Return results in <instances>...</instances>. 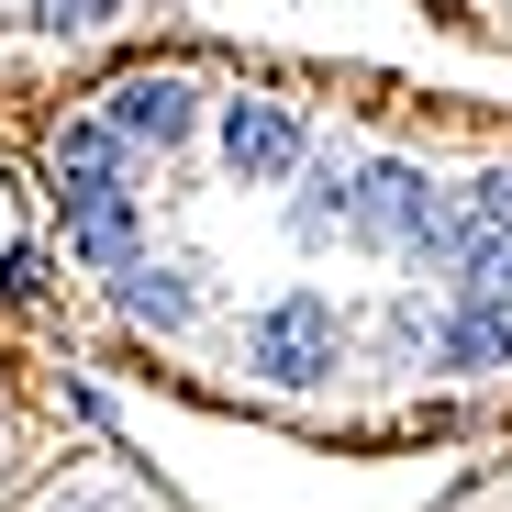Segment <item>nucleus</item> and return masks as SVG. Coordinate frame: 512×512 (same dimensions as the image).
<instances>
[{"label": "nucleus", "mask_w": 512, "mask_h": 512, "mask_svg": "<svg viewBox=\"0 0 512 512\" xmlns=\"http://www.w3.org/2000/svg\"><path fill=\"white\" fill-rule=\"evenodd\" d=\"M245 368H256V379H279V390L334 379V368H346V312H334V301H312V290L268 301V312L245 323Z\"/></svg>", "instance_id": "f257e3e1"}, {"label": "nucleus", "mask_w": 512, "mask_h": 512, "mask_svg": "<svg viewBox=\"0 0 512 512\" xmlns=\"http://www.w3.org/2000/svg\"><path fill=\"white\" fill-rule=\"evenodd\" d=\"M223 156H234V179H290V167L312 156V123L279 112V101H234L223 112Z\"/></svg>", "instance_id": "f03ea898"}, {"label": "nucleus", "mask_w": 512, "mask_h": 512, "mask_svg": "<svg viewBox=\"0 0 512 512\" xmlns=\"http://www.w3.org/2000/svg\"><path fill=\"white\" fill-rule=\"evenodd\" d=\"M112 134H156V145H179V134H190V90H179V78H134V90L112 101Z\"/></svg>", "instance_id": "7ed1b4c3"}, {"label": "nucleus", "mask_w": 512, "mask_h": 512, "mask_svg": "<svg viewBox=\"0 0 512 512\" xmlns=\"http://www.w3.org/2000/svg\"><path fill=\"white\" fill-rule=\"evenodd\" d=\"M34 23L45 34H90V23H112V0H34Z\"/></svg>", "instance_id": "20e7f679"}]
</instances>
